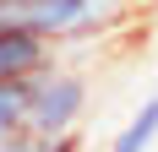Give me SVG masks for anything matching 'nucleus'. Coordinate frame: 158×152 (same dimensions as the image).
<instances>
[{
	"label": "nucleus",
	"instance_id": "423d86ee",
	"mask_svg": "<svg viewBox=\"0 0 158 152\" xmlns=\"http://www.w3.org/2000/svg\"><path fill=\"white\" fill-rule=\"evenodd\" d=\"M0 152H44V136H11V141H0Z\"/></svg>",
	"mask_w": 158,
	"mask_h": 152
},
{
	"label": "nucleus",
	"instance_id": "20e7f679",
	"mask_svg": "<svg viewBox=\"0 0 158 152\" xmlns=\"http://www.w3.org/2000/svg\"><path fill=\"white\" fill-rule=\"evenodd\" d=\"M158 141V98H147L136 114H131L120 130H114V141H109V152H147Z\"/></svg>",
	"mask_w": 158,
	"mask_h": 152
},
{
	"label": "nucleus",
	"instance_id": "f03ea898",
	"mask_svg": "<svg viewBox=\"0 0 158 152\" xmlns=\"http://www.w3.org/2000/svg\"><path fill=\"white\" fill-rule=\"evenodd\" d=\"M87 114V76L60 65V54L22 87V130L27 136H65Z\"/></svg>",
	"mask_w": 158,
	"mask_h": 152
},
{
	"label": "nucleus",
	"instance_id": "f257e3e1",
	"mask_svg": "<svg viewBox=\"0 0 158 152\" xmlns=\"http://www.w3.org/2000/svg\"><path fill=\"white\" fill-rule=\"evenodd\" d=\"M126 16V0H0V27H27L55 49L109 33Z\"/></svg>",
	"mask_w": 158,
	"mask_h": 152
},
{
	"label": "nucleus",
	"instance_id": "7ed1b4c3",
	"mask_svg": "<svg viewBox=\"0 0 158 152\" xmlns=\"http://www.w3.org/2000/svg\"><path fill=\"white\" fill-rule=\"evenodd\" d=\"M55 54H60V49L49 44V38H38V33H27V27H0V87H16V82L38 76Z\"/></svg>",
	"mask_w": 158,
	"mask_h": 152
},
{
	"label": "nucleus",
	"instance_id": "39448f33",
	"mask_svg": "<svg viewBox=\"0 0 158 152\" xmlns=\"http://www.w3.org/2000/svg\"><path fill=\"white\" fill-rule=\"evenodd\" d=\"M22 87H27V82H16V87H0V141L22 136Z\"/></svg>",
	"mask_w": 158,
	"mask_h": 152
}]
</instances>
